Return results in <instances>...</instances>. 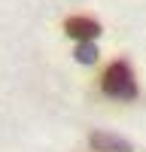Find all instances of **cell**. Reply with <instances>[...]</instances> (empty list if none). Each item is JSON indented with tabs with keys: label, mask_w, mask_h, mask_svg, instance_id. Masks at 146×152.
I'll return each instance as SVG.
<instances>
[{
	"label": "cell",
	"mask_w": 146,
	"mask_h": 152,
	"mask_svg": "<svg viewBox=\"0 0 146 152\" xmlns=\"http://www.w3.org/2000/svg\"><path fill=\"white\" fill-rule=\"evenodd\" d=\"M104 94L116 97V100H134L137 97V79H134V70L128 61H113L107 70H104V79H101Z\"/></svg>",
	"instance_id": "cell-1"
},
{
	"label": "cell",
	"mask_w": 146,
	"mask_h": 152,
	"mask_svg": "<svg viewBox=\"0 0 146 152\" xmlns=\"http://www.w3.org/2000/svg\"><path fill=\"white\" fill-rule=\"evenodd\" d=\"M64 34L79 40V43H91L94 37H101V21L91 15H70L64 21Z\"/></svg>",
	"instance_id": "cell-2"
},
{
	"label": "cell",
	"mask_w": 146,
	"mask_h": 152,
	"mask_svg": "<svg viewBox=\"0 0 146 152\" xmlns=\"http://www.w3.org/2000/svg\"><path fill=\"white\" fill-rule=\"evenodd\" d=\"M88 140H91V149H97V152H131V143L125 137L110 134V131H94Z\"/></svg>",
	"instance_id": "cell-3"
},
{
	"label": "cell",
	"mask_w": 146,
	"mask_h": 152,
	"mask_svg": "<svg viewBox=\"0 0 146 152\" xmlns=\"http://www.w3.org/2000/svg\"><path fill=\"white\" fill-rule=\"evenodd\" d=\"M73 55H76V61H82V64H94L97 61V46L94 43H79Z\"/></svg>",
	"instance_id": "cell-4"
}]
</instances>
